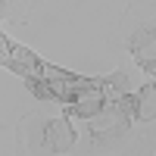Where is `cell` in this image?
Wrapping results in <instances>:
<instances>
[{
    "label": "cell",
    "instance_id": "277c9868",
    "mask_svg": "<svg viewBox=\"0 0 156 156\" xmlns=\"http://www.w3.org/2000/svg\"><path fill=\"white\" fill-rule=\"evenodd\" d=\"M134 94H137V122H153V115H156V84H153V78H147Z\"/></svg>",
    "mask_w": 156,
    "mask_h": 156
},
{
    "label": "cell",
    "instance_id": "5b68a950",
    "mask_svg": "<svg viewBox=\"0 0 156 156\" xmlns=\"http://www.w3.org/2000/svg\"><path fill=\"white\" fill-rule=\"evenodd\" d=\"M9 16H19L16 0H0V22H3V19H9Z\"/></svg>",
    "mask_w": 156,
    "mask_h": 156
},
{
    "label": "cell",
    "instance_id": "7a4b0ae2",
    "mask_svg": "<svg viewBox=\"0 0 156 156\" xmlns=\"http://www.w3.org/2000/svg\"><path fill=\"white\" fill-rule=\"evenodd\" d=\"M78 144V131L66 115L28 112L19 125V150L25 153H72Z\"/></svg>",
    "mask_w": 156,
    "mask_h": 156
},
{
    "label": "cell",
    "instance_id": "3957f363",
    "mask_svg": "<svg viewBox=\"0 0 156 156\" xmlns=\"http://www.w3.org/2000/svg\"><path fill=\"white\" fill-rule=\"evenodd\" d=\"M97 87H100L103 97L128 94V90H134V87H131V72H128V69H115V72H109V75L97 78Z\"/></svg>",
    "mask_w": 156,
    "mask_h": 156
},
{
    "label": "cell",
    "instance_id": "6da1fadb",
    "mask_svg": "<svg viewBox=\"0 0 156 156\" xmlns=\"http://www.w3.org/2000/svg\"><path fill=\"white\" fill-rule=\"evenodd\" d=\"M119 44L131 53L137 69L147 78L156 75V25H153V3L134 0L119 19Z\"/></svg>",
    "mask_w": 156,
    "mask_h": 156
},
{
    "label": "cell",
    "instance_id": "8992f818",
    "mask_svg": "<svg viewBox=\"0 0 156 156\" xmlns=\"http://www.w3.org/2000/svg\"><path fill=\"white\" fill-rule=\"evenodd\" d=\"M9 50H12V37H6L3 31H0V66H3V59L9 56Z\"/></svg>",
    "mask_w": 156,
    "mask_h": 156
}]
</instances>
